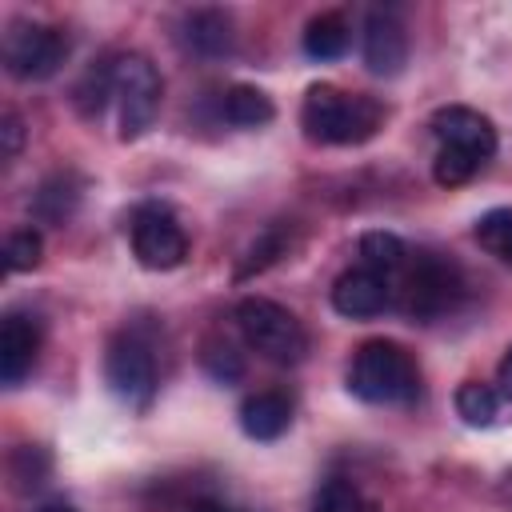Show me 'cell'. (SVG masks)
Here are the masks:
<instances>
[{"label":"cell","mask_w":512,"mask_h":512,"mask_svg":"<svg viewBox=\"0 0 512 512\" xmlns=\"http://www.w3.org/2000/svg\"><path fill=\"white\" fill-rule=\"evenodd\" d=\"M0 136H4V156H16L20 144H24V124H20L16 112H4V120H0Z\"/></svg>","instance_id":"83f0119b"},{"label":"cell","mask_w":512,"mask_h":512,"mask_svg":"<svg viewBox=\"0 0 512 512\" xmlns=\"http://www.w3.org/2000/svg\"><path fill=\"white\" fill-rule=\"evenodd\" d=\"M456 296H460V272L448 260L420 252L404 276V308L420 320H432V316L448 312L456 304Z\"/></svg>","instance_id":"ba28073f"},{"label":"cell","mask_w":512,"mask_h":512,"mask_svg":"<svg viewBox=\"0 0 512 512\" xmlns=\"http://www.w3.org/2000/svg\"><path fill=\"white\" fill-rule=\"evenodd\" d=\"M360 256H364V268L388 276V272L404 268L408 248H404V240L392 236V232H364V236H360Z\"/></svg>","instance_id":"ffe728a7"},{"label":"cell","mask_w":512,"mask_h":512,"mask_svg":"<svg viewBox=\"0 0 512 512\" xmlns=\"http://www.w3.org/2000/svg\"><path fill=\"white\" fill-rule=\"evenodd\" d=\"M68 60V36L52 24L16 20L4 32V68L16 80H48Z\"/></svg>","instance_id":"5b68a950"},{"label":"cell","mask_w":512,"mask_h":512,"mask_svg":"<svg viewBox=\"0 0 512 512\" xmlns=\"http://www.w3.org/2000/svg\"><path fill=\"white\" fill-rule=\"evenodd\" d=\"M104 380L112 396L124 400L128 408H148L156 396V360L140 340L116 336L104 352Z\"/></svg>","instance_id":"52a82bcc"},{"label":"cell","mask_w":512,"mask_h":512,"mask_svg":"<svg viewBox=\"0 0 512 512\" xmlns=\"http://www.w3.org/2000/svg\"><path fill=\"white\" fill-rule=\"evenodd\" d=\"M348 392L364 404H416L420 372L416 360L392 340H368L356 348L348 368Z\"/></svg>","instance_id":"7a4b0ae2"},{"label":"cell","mask_w":512,"mask_h":512,"mask_svg":"<svg viewBox=\"0 0 512 512\" xmlns=\"http://www.w3.org/2000/svg\"><path fill=\"white\" fill-rule=\"evenodd\" d=\"M312 512H380V508H376L356 484H348V480H328V484L316 492Z\"/></svg>","instance_id":"cb8c5ba5"},{"label":"cell","mask_w":512,"mask_h":512,"mask_svg":"<svg viewBox=\"0 0 512 512\" xmlns=\"http://www.w3.org/2000/svg\"><path fill=\"white\" fill-rule=\"evenodd\" d=\"M236 324H240L248 348H256L272 364H296L308 352L304 324L284 304H276L268 296H244L236 304Z\"/></svg>","instance_id":"277c9868"},{"label":"cell","mask_w":512,"mask_h":512,"mask_svg":"<svg viewBox=\"0 0 512 512\" xmlns=\"http://www.w3.org/2000/svg\"><path fill=\"white\" fill-rule=\"evenodd\" d=\"M360 52H364V64H368L372 76H400L404 60H408V36H404V24H400L392 12L372 8L368 20H364Z\"/></svg>","instance_id":"30bf717a"},{"label":"cell","mask_w":512,"mask_h":512,"mask_svg":"<svg viewBox=\"0 0 512 512\" xmlns=\"http://www.w3.org/2000/svg\"><path fill=\"white\" fill-rule=\"evenodd\" d=\"M40 256H44V240H40L36 228L8 232V240H4V264H8V272H32L40 264Z\"/></svg>","instance_id":"484cf974"},{"label":"cell","mask_w":512,"mask_h":512,"mask_svg":"<svg viewBox=\"0 0 512 512\" xmlns=\"http://www.w3.org/2000/svg\"><path fill=\"white\" fill-rule=\"evenodd\" d=\"M164 80L156 64L140 52L112 56V104H116V136L120 140H140L156 112H160Z\"/></svg>","instance_id":"3957f363"},{"label":"cell","mask_w":512,"mask_h":512,"mask_svg":"<svg viewBox=\"0 0 512 512\" xmlns=\"http://www.w3.org/2000/svg\"><path fill=\"white\" fill-rule=\"evenodd\" d=\"M476 240L484 252H492L500 264L512 268V208H492L476 220Z\"/></svg>","instance_id":"44dd1931"},{"label":"cell","mask_w":512,"mask_h":512,"mask_svg":"<svg viewBox=\"0 0 512 512\" xmlns=\"http://www.w3.org/2000/svg\"><path fill=\"white\" fill-rule=\"evenodd\" d=\"M76 200H80V192H76L64 176H52V180H44L40 192L32 196V212H36L44 224H64V220L72 216Z\"/></svg>","instance_id":"d6986e66"},{"label":"cell","mask_w":512,"mask_h":512,"mask_svg":"<svg viewBox=\"0 0 512 512\" xmlns=\"http://www.w3.org/2000/svg\"><path fill=\"white\" fill-rule=\"evenodd\" d=\"M452 404H456V416L468 428H488L500 416V392L492 384H480V380H464L456 388V400Z\"/></svg>","instance_id":"e0dca14e"},{"label":"cell","mask_w":512,"mask_h":512,"mask_svg":"<svg viewBox=\"0 0 512 512\" xmlns=\"http://www.w3.org/2000/svg\"><path fill=\"white\" fill-rule=\"evenodd\" d=\"M288 244H292L288 228H284V224H268V228L252 240V248L244 252V264L236 268V280H248L252 272H264L268 264H276V260L288 252Z\"/></svg>","instance_id":"ac0fdd59"},{"label":"cell","mask_w":512,"mask_h":512,"mask_svg":"<svg viewBox=\"0 0 512 512\" xmlns=\"http://www.w3.org/2000/svg\"><path fill=\"white\" fill-rule=\"evenodd\" d=\"M188 512H232V508H228V504H220V500H208V496H204V500H192V504H188Z\"/></svg>","instance_id":"f546056e"},{"label":"cell","mask_w":512,"mask_h":512,"mask_svg":"<svg viewBox=\"0 0 512 512\" xmlns=\"http://www.w3.org/2000/svg\"><path fill=\"white\" fill-rule=\"evenodd\" d=\"M300 124L316 144H364L384 124V104L336 84H312L300 108Z\"/></svg>","instance_id":"6da1fadb"},{"label":"cell","mask_w":512,"mask_h":512,"mask_svg":"<svg viewBox=\"0 0 512 512\" xmlns=\"http://www.w3.org/2000/svg\"><path fill=\"white\" fill-rule=\"evenodd\" d=\"M200 368H204L216 384H236V380L244 376V356H240L228 340L208 336V340L200 344Z\"/></svg>","instance_id":"7402d4cb"},{"label":"cell","mask_w":512,"mask_h":512,"mask_svg":"<svg viewBox=\"0 0 512 512\" xmlns=\"http://www.w3.org/2000/svg\"><path fill=\"white\" fill-rule=\"evenodd\" d=\"M8 476H12V484H16L20 492L40 488V484H44V476H48V452H44V448H36V444L16 448V452H12V460H8Z\"/></svg>","instance_id":"4316f807"},{"label":"cell","mask_w":512,"mask_h":512,"mask_svg":"<svg viewBox=\"0 0 512 512\" xmlns=\"http://www.w3.org/2000/svg\"><path fill=\"white\" fill-rule=\"evenodd\" d=\"M108 100H112V60H96L76 84V108L84 116H100Z\"/></svg>","instance_id":"603a6c76"},{"label":"cell","mask_w":512,"mask_h":512,"mask_svg":"<svg viewBox=\"0 0 512 512\" xmlns=\"http://www.w3.org/2000/svg\"><path fill=\"white\" fill-rule=\"evenodd\" d=\"M40 512H76V508H68V504H48V508H40Z\"/></svg>","instance_id":"4dcf8cb0"},{"label":"cell","mask_w":512,"mask_h":512,"mask_svg":"<svg viewBox=\"0 0 512 512\" xmlns=\"http://www.w3.org/2000/svg\"><path fill=\"white\" fill-rule=\"evenodd\" d=\"M392 300V288H388V276L372 272V268H348L336 276L332 284V308L348 320H368V316H380Z\"/></svg>","instance_id":"8fae6325"},{"label":"cell","mask_w":512,"mask_h":512,"mask_svg":"<svg viewBox=\"0 0 512 512\" xmlns=\"http://www.w3.org/2000/svg\"><path fill=\"white\" fill-rule=\"evenodd\" d=\"M348 20L340 16V12H324V16H316V20H308V28H304V52L312 56V60H336V56H344L348 52Z\"/></svg>","instance_id":"9a60e30c"},{"label":"cell","mask_w":512,"mask_h":512,"mask_svg":"<svg viewBox=\"0 0 512 512\" xmlns=\"http://www.w3.org/2000/svg\"><path fill=\"white\" fill-rule=\"evenodd\" d=\"M496 384H500V392H504V396H512V344H508V352L500 356V368H496Z\"/></svg>","instance_id":"f1b7e54d"},{"label":"cell","mask_w":512,"mask_h":512,"mask_svg":"<svg viewBox=\"0 0 512 512\" xmlns=\"http://www.w3.org/2000/svg\"><path fill=\"white\" fill-rule=\"evenodd\" d=\"M432 132L444 148H464L476 160H488L496 152V128L484 112L468 108V104H448L432 112Z\"/></svg>","instance_id":"9c48e42d"},{"label":"cell","mask_w":512,"mask_h":512,"mask_svg":"<svg viewBox=\"0 0 512 512\" xmlns=\"http://www.w3.org/2000/svg\"><path fill=\"white\" fill-rule=\"evenodd\" d=\"M292 424V404L280 392H256L240 404V428L252 440H276Z\"/></svg>","instance_id":"4fadbf2b"},{"label":"cell","mask_w":512,"mask_h":512,"mask_svg":"<svg viewBox=\"0 0 512 512\" xmlns=\"http://www.w3.org/2000/svg\"><path fill=\"white\" fill-rule=\"evenodd\" d=\"M480 164H484V160H476L472 152H464V148H444V144H440V152H436V160H432V176H436L440 188H460V184H468V180L476 176Z\"/></svg>","instance_id":"d4e9b609"},{"label":"cell","mask_w":512,"mask_h":512,"mask_svg":"<svg viewBox=\"0 0 512 512\" xmlns=\"http://www.w3.org/2000/svg\"><path fill=\"white\" fill-rule=\"evenodd\" d=\"M184 44L196 56H224L232 48V20L220 8H196L184 16Z\"/></svg>","instance_id":"5bb4252c"},{"label":"cell","mask_w":512,"mask_h":512,"mask_svg":"<svg viewBox=\"0 0 512 512\" xmlns=\"http://www.w3.org/2000/svg\"><path fill=\"white\" fill-rule=\"evenodd\" d=\"M132 252L144 268L152 272H168V268H180L184 256H188V236L180 228V220L164 208V204H140L132 212Z\"/></svg>","instance_id":"8992f818"},{"label":"cell","mask_w":512,"mask_h":512,"mask_svg":"<svg viewBox=\"0 0 512 512\" xmlns=\"http://www.w3.org/2000/svg\"><path fill=\"white\" fill-rule=\"evenodd\" d=\"M36 352H40V328L28 316L8 312L0 324V380L8 388H16L32 372Z\"/></svg>","instance_id":"7c38bea8"},{"label":"cell","mask_w":512,"mask_h":512,"mask_svg":"<svg viewBox=\"0 0 512 512\" xmlns=\"http://www.w3.org/2000/svg\"><path fill=\"white\" fill-rule=\"evenodd\" d=\"M276 116V104L268 100V92L252 88V84H236L224 92V120L236 128H260Z\"/></svg>","instance_id":"2e32d148"}]
</instances>
